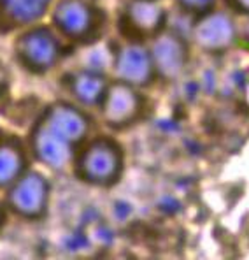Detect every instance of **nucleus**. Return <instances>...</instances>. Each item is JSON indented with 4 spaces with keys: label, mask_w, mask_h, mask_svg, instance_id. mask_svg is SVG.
Here are the masks:
<instances>
[{
    "label": "nucleus",
    "mask_w": 249,
    "mask_h": 260,
    "mask_svg": "<svg viewBox=\"0 0 249 260\" xmlns=\"http://www.w3.org/2000/svg\"><path fill=\"white\" fill-rule=\"evenodd\" d=\"M76 174L95 186H113L123 173V151L111 137H97L76 156Z\"/></svg>",
    "instance_id": "obj_2"
},
{
    "label": "nucleus",
    "mask_w": 249,
    "mask_h": 260,
    "mask_svg": "<svg viewBox=\"0 0 249 260\" xmlns=\"http://www.w3.org/2000/svg\"><path fill=\"white\" fill-rule=\"evenodd\" d=\"M49 183L35 171L23 173L13 185H9L7 204L23 218H41L48 209Z\"/></svg>",
    "instance_id": "obj_7"
},
{
    "label": "nucleus",
    "mask_w": 249,
    "mask_h": 260,
    "mask_svg": "<svg viewBox=\"0 0 249 260\" xmlns=\"http://www.w3.org/2000/svg\"><path fill=\"white\" fill-rule=\"evenodd\" d=\"M227 4L232 9L239 11V13L249 14V0H227Z\"/></svg>",
    "instance_id": "obj_16"
},
{
    "label": "nucleus",
    "mask_w": 249,
    "mask_h": 260,
    "mask_svg": "<svg viewBox=\"0 0 249 260\" xmlns=\"http://www.w3.org/2000/svg\"><path fill=\"white\" fill-rule=\"evenodd\" d=\"M4 221V208H2V202H0V225Z\"/></svg>",
    "instance_id": "obj_17"
},
{
    "label": "nucleus",
    "mask_w": 249,
    "mask_h": 260,
    "mask_svg": "<svg viewBox=\"0 0 249 260\" xmlns=\"http://www.w3.org/2000/svg\"><path fill=\"white\" fill-rule=\"evenodd\" d=\"M165 11L156 0H128L120 16V30L126 39H153L165 28Z\"/></svg>",
    "instance_id": "obj_6"
},
{
    "label": "nucleus",
    "mask_w": 249,
    "mask_h": 260,
    "mask_svg": "<svg viewBox=\"0 0 249 260\" xmlns=\"http://www.w3.org/2000/svg\"><path fill=\"white\" fill-rule=\"evenodd\" d=\"M51 0H0V32H11L41 20Z\"/></svg>",
    "instance_id": "obj_11"
},
{
    "label": "nucleus",
    "mask_w": 249,
    "mask_h": 260,
    "mask_svg": "<svg viewBox=\"0 0 249 260\" xmlns=\"http://www.w3.org/2000/svg\"><path fill=\"white\" fill-rule=\"evenodd\" d=\"M195 44L207 53H223L237 41V26L233 18L225 11L210 9L202 13L191 28Z\"/></svg>",
    "instance_id": "obj_8"
},
{
    "label": "nucleus",
    "mask_w": 249,
    "mask_h": 260,
    "mask_svg": "<svg viewBox=\"0 0 249 260\" xmlns=\"http://www.w3.org/2000/svg\"><path fill=\"white\" fill-rule=\"evenodd\" d=\"M177 4L188 13H195V14H202L207 13L214 7L216 0H177Z\"/></svg>",
    "instance_id": "obj_14"
},
{
    "label": "nucleus",
    "mask_w": 249,
    "mask_h": 260,
    "mask_svg": "<svg viewBox=\"0 0 249 260\" xmlns=\"http://www.w3.org/2000/svg\"><path fill=\"white\" fill-rule=\"evenodd\" d=\"M149 55L156 76L163 79H175L185 72L190 60V48L183 36L163 28L153 37Z\"/></svg>",
    "instance_id": "obj_10"
},
{
    "label": "nucleus",
    "mask_w": 249,
    "mask_h": 260,
    "mask_svg": "<svg viewBox=\"0 0 249 260\" xmlns=\"http://www.w3.org/2000/svg\"><path fill=\"white\" fill-rule=\"evenodd\" d=\"M98 108L107 127L123 130L143 116L144 99L135 86L116 79L114 83L107 85Z\"/></svg>",
    "instance_id": "obj_5"
},
{
    "label": "nucleus",
    "mask_w": 249,
    "mask_h": 260,
    "mask_svg": "<svg viewBox=\"0 0 249 260\" xmlns=\"http://www.w3.org/2000/svg\"><path fill=\"white\" fill-rule=\"evenodd\" d=\"M114 74L118 81L128 83L135 88L149 86L156 78L149 49L144 48L143 41H132L120 46L113 56Z\"/></svg>",
    "instance_id": "obj_9"
},
{
    "label": "nucleus",
    "mask_w": 249,
    "mask_h": 260,
    "mask_svg": "<svg viewBox=\"0 0 249 260\" xmlns=\"http://www.w3.org/2000/svg\"><path fill=\"white\" fill-rule=\"evenodd\" d=\"M90 120L72 104L49 106L30 134L32 151L48 167L62 171L74 160L76 146L86 139Z\"/></svg>",
    "instance_id": "obj_1"
},
{
    "label": "nucleus",
    "mask_w": 249,
    "mask_h": 260,
    "mask_svg": "<svg viewBox=\"0 0 249 260\" xmlns=\"http://www.w3.org/2000/svg\"><path fill=\"white\" fill-rule=\"evenodd\" d=\"M14 56L26 71L44 74L62 58V44L53 30L35 26L14 41Z\"/></svg>",
    "instance_id": "obj_4"
},
{
    "label": "nucleus",
    "mask_w": 249,
    "mask_h": 260,
    "mask_svg": "<svg viewBox=\"0 0 249 260\" xmlns=\"http://www.w3.org/2000/svg\"><path fill=\"white\" fill-rule=\"evenodd\" d=\"M105 16L88 0H60L53 13V23L68 39L90 43L100 36Z\"/></svg>",
    "instance_id": "obj_3"
},
{
    "label": "nucleus",
    "mask_w": 249,
    "mask_h": 260,
    "mask_svg": "<svg viewBox=\"0 0 249 260\" xmlns=\"http://www.w3.org/2000/svg\"><path fill=\"white\" fill-rule=\"evenodd\" d=\"M109 81L97 71L74 72L68 79V90L81 106H98Z\"/></svg>",
    "instance_id": "obj_12"
},
{
    "label": "nucleus",
    "mask_w": 249,
    "mask_h": 260,
    "mask_svg": "<svg viewBox=\"0 0 249 260\" xmlns=\"http://www.w3.org/2000/svg\"><path fill=\"white\" fill-rule=\"evenodd\" d=\"M7 88H9V72L0 63V97L7 93Z\"/></svg>",
    "instance_id": "obj_15"
},
{
    "label": "nucleus",
    "mask_w": 249,
    "mask_h": 260,
    "mask_svg": "<svg viewBox=\"0 0 249 260\" xmlns=\"http://www.w3.org/2000/svg\"><path fill=\"white\" fill-rule=\"evenodd\" d=\"M26 169V156L21 144L14 139L0 143V188L16 181Z\"/></svg>",
    "instance_id": "obj_13"
}]
</instances>
